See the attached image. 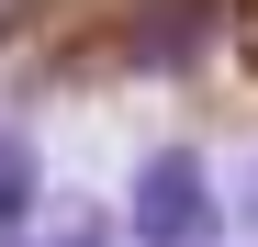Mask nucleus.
<instances>
[{"label":"nucleus","mask_w":258,"mask_h":247,"mask_svg":"<svg viewBox=\"0 0 258 247\" xmlns=\"http://www.w3.org/2000/svg\"><path fill=\"white\" fill-rule=\"evenodd\" d=\"M0 247H112V214H101V202H79V191H56L45 214L0 225Z\"/></svg>","instance_id":"obj_2"},{"label":"nucleus","mask_w":258,"mask_h":247,"mask_svg":"<svg viewBox=\"0 0 258 247\" xmlns=\"http://www.w3.org/2000/svg\"><path fill=\"white\" fill-rule=\"evenodd\" d=\"M123 225H135V247H225V191H213V169L191 146H157L135 169Z\"/></svg>","instance_id":"obj_1"},{"label":"nucleus","mask_w":258,"mask_h":247,"mask_svg":"<svg viewBox=\"0 0 258 247\" xmlns=\"http://www.w3.org/2000/svg\"><path fill=\"white\" fill-rule=\"evenodd\" d=\"M23 214H45V169H34V146L0 124V225H23Z\"/></svg>","instance_id":"obj_3"},{"label":"nucleus","mask_w":258,"mask_h":247,"mask_svg":"<svg viewBox=\"0 0 258 247\" xmlns=\"http://www.w3.org/2000/svg\"><path fill=\"white\" fill-rule=\"evenodd\" d=\"M247 236H258V180H247Z\"/></svg>","instance_id":"obj_4"}]
</instances>
